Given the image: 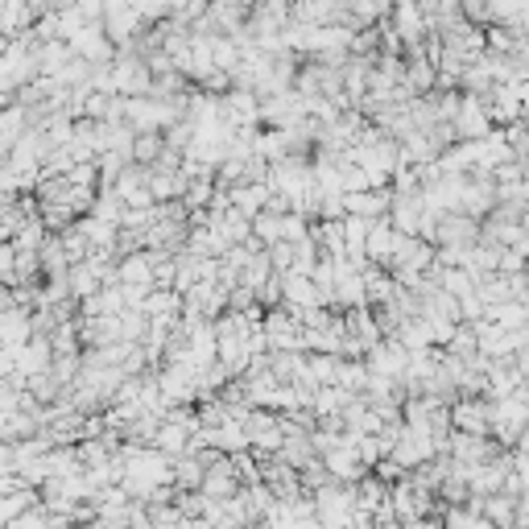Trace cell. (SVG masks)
<instances>
[{
	"instance_id": "6da1fadb",
	"label": "cell",
	"mask_w": 529,
	"mask_h": 529,
	"mask_svg": "<svg viewBox=\"0 0 529 529\" xmlns=\"http://www.w3.org/2000/svg\"><path fill=\"white\" fill-rule=\"evenodd\" d=\"M310 505H315V517L323 521V529H348V521L356 513V488L327 480L323 488L310 492Z\"/></svg>"
},
{
	"instance_id": "7a4b0ae2",
	"label": "cell",
	"mask_w": 529,
	"mask_h": 529,
	"mask_svg": "<svg viewBox=\"0 0 529 529\" xmlns=\"http://www.w3.org/2000/svg\"><path fill=\"white\" fill-rule=\"evenodd\" d=\"M244 434H248V451L253 455H277L286 443V426H282V414L273 410H248L244 414Z\"/></svg>"
},
{
	"instance_id": "3957f363",
	"label": "cell",
	"mask_w": 529,
	"mask_h": 529,
	"mask_svg": "<svg viewBox=\"0 0 529 529\" xmlns=\"http://www.w3.org/2000/svg\"><path fill=\"white\" fill-rule=\"evenodd\" d=\"M67 46H71V54H75V58L91 62V67H108L112 54H116V42L108 38L104 21H87L75 38H67Z\"/></svg>"
},
{
	"instance_id": "277c9868",
	"label": "cell",
	"mask_w": 529,
	"mask_h": 529,
	"mask_svg": "<svg viewBox=\"0 0 529 529\" xmlns=\"http://www.w3.org/2000/svg\"><path fill=\"white\" fill-rule=\"evenodd\" d=\"M451 129H455L459 141H480V137H488V133L496 129V124H492V116H488L484 96H472V91H463V100H459V112H455V120H451Z\"/></svg>"
},
{
	"instance_id": "5b68a950",
	"label": "cell",
	"mask_w": 529,
	"mask_h": 529,
	"mask_svg": "<svg viewBox=\"0 0 529 529\" xmlns=\"http://www.w3.org/2000/svg\"><path fill=\"white\" fill-rule=\"evenodd\" d=\"M364 364H368L372 377L401 381V377H406V368H410V352L401 348L393 335H385V339H377V344H372V348L364 352Z\"/></svg>"
},
{
	"instance_id": "8992f818",
	"label": "cell",
	"mask_w": 529,
	"mask_h": 529,
	"mask_svg": "<svg viewBox=\"0 0 529 529\" xmlns=\"http://www.w3.org/2000/svg\"><path fill=\"white\" fill-rule=\"evenodd\" d=\"M244 484H240V472H236V463L232 455H215L207 463V472H203V484L199 492L207 496V501H228V496H236Z\"/></svg>"
},
{
	"instance_id": "52a82bcc",
	"label": "cell",
	"mask_w": 529,
	"mask_h": 529,
	"mask_svg": "<svg viewBox=\"0 0 529 529\" xmlns=\"http://www.w3.org/2000/svg\"><path fill=\"white\" fill-rule=\"evenodd\" d=\"M451 430H463V434H484L492 439V422H488V397H455L451 401Z\"/></svg>"
},
{
	"instance_id": "ba28073f",
	"label": "cell",
	"mask_w": 529,
	"mask_h": 529,
	"mask_svg": "<svg viewBox=\"0 0 529 529\" xmlns=\"http://www.w3.org/2000/svg\"><path fill=\"white\" fill-rule=\"evenodd\" d=\"M29 335H34V310H29V306H9V310H0V348L17 352Z\"/></svg>"
},
{
	"instance_id": "9c48e42d",
	"label": "cell",
	"mask_w": 529,
	"mask_h": 529,
	"mask_svg": "<svg viewBox=\"0 0 529 529\" xmlns=\"http://www.w3.org/2000/svg\"><path fill=\"white\" fill-rule=\"evenodd\" d=\"M393 240H397V228L389 224V215H381V220H372V232H368V240H364V257H368V265L389 269Z\"/></svg>"
},
{
	"instance_id": "30bf717a",
	"label": "cell",
	"mask_w": 529,
	"mask_h": 529,
	"mask_svg": "<svg viewBox=\"0 0 529 529\" xmlns=\"http://www.w3.org/2000/svg\"><path fill=\"white\" fill-rule=\"evenodd\" d=\"M203 472H207V463H203L199 451L178 455V459H174V488H178V492H199Z\"/></svg>"
},
{
	"instance_id": "8fae6325",
	"label": "cell",
	"mask_w": 529,
	"mask_h": 529,
	"mask_svg": "<svg viewBox=\"0 0 529 529\" xmlns=\"http://www.w3.org/2000/svg\"><path fill=\"white\" fill-rule=\"evenodd\" d=\"M335 385H339V389H348V393H364V385H368V364H364V360H348V356H339Z\"/></svg>"
},
{
	"instance_id": "7c38bea8",
	"label": "cell",
	"mask_w": 529,
	"mask_h": 529,
	"mask_svg": "<svg viewBox=\"0 0 529 529\" xmlns=\"http://www.w3.org/2000/svg\"><path fill=\"white\" fill-rule=\"evenodd\" d=\"M166 153V137L162 133H137L133 137V166H153Z\"/></svg>"
},
{
	"instance_id": "4fadbf2b",
	"label": "cell",
	"mask_w": 529,
	"mask_h": 529,
	"mask_svg": "<svg viewBox=\"0 0 529 529\" xmlns=\"http://www.w3.org/2000/svg\"><path fill=\"white\" fill-rule=\"evenodd\" d=\"M282 215H286V211H282ZM282 215H277V211L253 215V240H257L261 248H269V244L282 240Z\"/></svg>"
},
{
	"instance_id": "5bb4252c",
	"label": "cell",
	"mask_w": 529,
	"mask_h": 529,
	"mask_svg": "<svg viewBox=\"0 0 529 529\" xmlns=\"http://www.w3.org/2000/svg\"><path fill=\"white\" fill-rule=\"evenodd\" d=\"M372 529H406V521H397V517H389V521H377Z\"/></svg>"
}]
</instances>
